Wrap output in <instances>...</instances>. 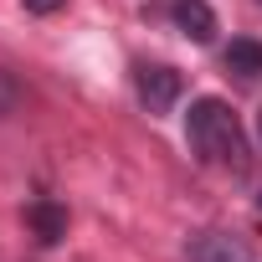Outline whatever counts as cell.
I'll return each instance as SVG.
<instances>
[{
    "instance_id": "obj_1",
    "label": "cell",
    "mask_w": 262,
    "mask_h": 262,
    "mask_svg": "<svg viewBox=\"0 0 262 262\" xmlns=\"http://www.w3.org/2000/svg\"><path fill=\"white\" fill-rule=\"evenodd\" d=\"M185 139L206 165H242L247 144H242V123L221 98H195L185 113Z\"/></svg>"
},
{
    "instance_id": "obj_2",
    "label": "cell",
    "mask_w": 262,
    "mask_h": 262,
    "mask_svg": "<svg viewBox=\"0 0 262 262\" xmlns=\"http://www.w3.org/2000/svg\"><path fill=\"white\" fill-rule=\"evenodd\" d=\"M180 72L175 67H139V103L149 108V113H170L175 108V98H180Z\"/></svg>"
},
{
    "instance_id": "obj_3",
    "label": "cell",
    "mask_w": 262,
    "mask_h": 262,
    "mask_svg": "<svg viewBox=\"0 0 262 262\" xmlns=\"http://www.w3.org/2000/svg\"><path fill=\"white\" fill-rule=\"evenodd\" d=\"M190 262H252V247L236 231H206L190 247Z\"/></svg>"
},
{
    "instance_id": "obj_4",
    "label": "cell",
    "mask_w": 262,
    "mask_h": 262,
    "mask_svg": "<svg viewBox=\"0 0 262 262\" xmlns=\"http://www.w3.org/2000/svg\"><path fill=\"white\" fill-rule=\"evenodd\" d=\"M26 226H31V236H36L41 247H57V242L67 236V211H62L57 201H31V206H26Z\"/></svg>"
},
{
    "instance_id": "obj_5",
    "label": "cell",
    "mask_w": 262,
    "mask_h": 262,
    "mask_svg": "<svg viewBox=\"0 0 262 262\" xmlns=\"http://www.w3.org/2000/svg\"><path fill=\"white\" fill-rule=\"evenodd\" d=\"M175 26H180L195 47H206V41L216 36V11L206 6V0H175Z\"/></svg>"
},
{
    "instance_id": "obj_6",
    "label": "cell",
    "mask_w": 262,
    "mask_h": 262,
    "mask_svg": "<svg viewBox=\"0 0 262 262\" xmlns=\"http://www.w3.org/2000/svg\"><path fill=\"white\" fill-rule=\"evenodd\" d=\"M226 72H236V77H262V41L236 36V41L226 47Z\"/></svg>"
},
{
    "instance_id": "obj_7",
    "label": "cell",
    "mask_w": 262,
    "mask_h": 262,
    "mask_svg": "<svg viewBox=\"0 0 262 262\" xmlns=\"http://www.w3.org/2000/svg\"><path fill=\"white\" fill-rule=\"evenodd\" d=\"M21 103V93H16V82H11V72H0V113H11Z\"/></svg>"
},
{
    "instance_id": "obj_8",
    "label": "cell",
    "mask_w": 262,
    "mask_h": 262,
    "mask_svg": "<svg viewBox=\"0 0 262 262\" xmlns=\"http://www.w3.org/2000/svg\"><path fill=\"white\" fill-rule=\"evenodd\" d=\"M21 6L31 11V16H52V11H62L67 0H21Z\"/></svg>"
},
{
    "instance_id": "obj_9",
    "label": "cell",
    "mask_w": 262,
    "mask_h": 262,
    "mask_svg": "<svg viewBox=\"0 0 262 262\" xmlns=\"http://www.w3.org/2000/svg\"><path fill=\"white\" fill-rule=\"evenodd\" d=\"M257 134H262V113H257Z\"/></svg>"
},
{
    "instance_id": "obj_10",
    "label": "cell",
    "mask_w": 262,
    "mask_h": 262,
    "mask_svg": "<svg viewBox=\"0 0 262 262\" xmlns=\"http://www.w3.org/2000/svg\"><path fill=\"white\" fill-rule=\"evenodd\" d=\"M257 211H262V201H257Z\"/></svg>"
}]
</instances>
